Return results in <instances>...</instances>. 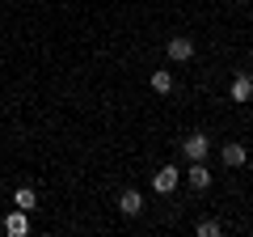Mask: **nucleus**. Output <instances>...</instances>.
<instances>
[{
    "label": "nucleus",
    "mask_w": 253,
    "mask_h": 237,
    "mask_svg": "<svg viewBox=\"0 0 253 237\" xmlns=\"http://www.w3.org/2000/svg\"><path fill=\"white\" fill-rule=\"evenodd\" d=\"M207 148H211V140L203 136V131H194V136L181 140V153H186L190 161H203V157H207Z\"/></svg>",
    "instance_id": "1"
},
{
    "label": "nucleus",
    "mask_w": 253,
    "mask_h": 237,
    "mask_svg": "<svg viewBox=\"0 0 253 237\" xmlns=\"http://www.w3.org/2000/svg\"><path fill=\"white\" fill-rule=\"evenodd\" d=\"M173 186H177V165H161V170L152 174V191L156 195H169Z\"/></svg>",
    "instance_id": "2"
},
{
    "label": "nucleus",
    "mask_w": 253,
    "mask_h": 237,
    "mask_svg": "<svg viewBox=\"0 0 253 237\" xmlns=\"http://www.w3.org/2000/svg\"><path fill=\"white\" fill-rule=\"evenodd\" d=\"M169 59H177V64H186V59H194V38H169Z\"/></svg>",
    "instance_id": "3"
},
{
    "label": "nucleus",
    "mask_w": 253,
    "mask_h": 237,
    "mask_svg": "<svg viewBox=\"0 0 253 237\" xmlns=\"http://www.w3.org/2000/svg\"><path fill=\"white\" fill-rule=\"evenodd\" d=\"M118 212H123V216H139V212H144V195L139 191H123L118 195Z\"/></svg>",
    "instance_id": "4"
},
{
    "label": "nucleus",
    "mask_w": 253,
    "mask_h": 237,
    "mask_svg": "<svg viewBox=\"0 0 253 237\" xmlns=\"http://www.w3.org/2000/svg\"><path fill=\"white\" fill-rule=\"evenodd\" d=\"M186 178H190V186H194V191H207V186H211V170H207L203 161H194V165H190V170H186Z\"/></svg>",
    "instance_id": "5"
},
{
    "label": "nucleus",
    "mask_w": 253,
    "mask_h": 237,
    "mask_svg": "<svg viewBox=\"0 0 253 237\" xmlns=\"http://www.w3.org/2000/svg\"><path fill=\"white\" fill-rule=\"evenodd\" d=\"M228 93H232V102H241V106H245V102H253V76H236V81H232V89H228Z\"/></svg>",
    "instance_id": "6"
},
{
    "label": "nucleus",
    "mask_w": 253,
    "mask_h": 237,
    "mask_svg": "<svg viewBox=\"0 0 253 237\" xmlns=\"http://www.w3.org/2000/svg\"><path fill=\"white\" fill-rule=\"evenodd\" d=\"M26 229H30V220H26V212H9V220H4V233H13V237H21V233H26Z\"/></svg>",
    "instance_id": "7"
},
{
    "label": "nucleus",
    "mask_w": 253,
    "mask_h": 237,
    "mask_svg": "<svg viewBox=\"0 0 253 237\" xmlns=\"http://www.w3.org/2000/svg\"><path fill=\"white\" fill-rule=\"evenodd\" d=\"M219 157H224V165H232V170H236V165H245V144H236V140H232V144H224V153H219Z\"/></svg>",
    "instance_id": "8"
},
{
    "label": "nucleus",
    "mask_w": 253,
    "mask_h": 237,
    "mask_svg": "<svg viewBox=\"0 0 253 237\" xmlns=\"http://www.w3.org/2000/svg\"><path fill=\"white\" fill-rule=\"evenodd\" d=\"M152 89L156 93H169L173 89V72H152Z\"/></svg>",
    "instance_id": "9"
},
{
    "label": "nucleus",
    "mask_w": 253,
    "mask_h": 237,
    "mask_svg": "<svg viewBox=\"0 0 253 237\" xmlns=\"http://www.w3.org/2000/svg\"><path fill=\"white\" fill-rule=\"evenodd\" d=\"M13 203H17L21 212H30V208H34V191H30V186H21V191L13 195Z\"/></svg>",
    "instance_id": "10"
},
{
    "label": "nucleus",
    "mask_w": 253,
    "mask_h": 237,
    "mask_svg": "<svg viewBox=\"0 0 253 237\" xmlns=\"http://www.w3.org/2000/svg\"><path fill=\"white\" fill-rule=\"evenodd\" d=\"M199 237H219V225L215 220H199Z\"/></svg>",
    "instance_id": "11"
}]
</instances>
